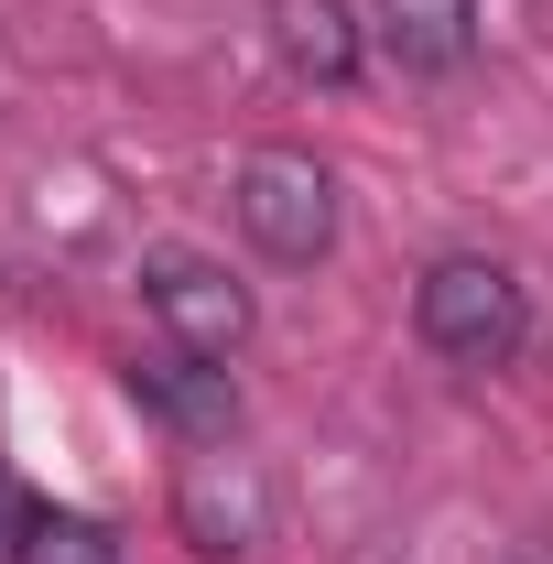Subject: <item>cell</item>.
<instances>
[{
    "instance_id": "52a82bcc",
    "label": "cell",
    "mask_w": 553,
    "mask_h": 564,
    "mask_svg": "<svg viewBox=\"0 0 553 564\" xmlns=\"http://www.w3.org/2000/svg\"><path fill=\"white\" fill-rule=\"evenodd\" d=\"M272 44H282L293 76L347 87V76H358V11H347V0H272Z\"/></svg>"
},
{
    "instance_id": "3957f363",
    "label": "cell",
    "mask_w": 553,
    "mask_h": 564,
    "mask_svg": "<svg viewBox=\"0 0 553 564\" xmlns=\"http://www.w3.org/2000/svg\"><path fill=\"white\" fill-rule=\"evenodd\" d=\"M141 304H152L163 348L217 358V369L250 348V326H261L250 282H228V261H207V250H152V261H141Z\"/></svg>"
},
{
    "instance_id": "277c9868",
    "label": "cell",
    "mask_w": 553,
    "mask_h": 564,
    "mask_svg": "<svg viewBox=\"0 0 553 564\" xmlns=\"http://www.w3.org/2000/svg\"><path fill=\"white\" fill-rule=\"evenodd\" d=\"M174 532H185L207 564L261 554V543H272V478H261V456H239V445H196V456L174 467Z\"/></svg>"
},
{
    "instance_id": "ba28073f",
    "label": "cell",
    "mask_w": 553,
    "mask_h": 564,
    "mask_svg": "<svg viewBox=\"0 0 553 564\" xmlns=\"http://www.w3.org/2000/svg\"><path fill=\"white\" fill-rule=\"evenodd\" d=\"M11 564H120V543H109V521H87V510H33L22 543H11Z\"/></svg>"
},
{
    "instance_id": "5b68a950",
    "label": "cell",
    "mask_w": 553,
    "mask_h": 564,
    "mask_svg": "<svg viewBox=\"0 0 553 564\" xmlns=\"http://www.w3.org/2000/svg\"><path fill=\"white\" fill-rule=\"evenodd\" d=\"M131 402L163 423V434H185V445H228V434H239V380H228L217 358H185V348L131 358Z\"/></svg>"
},
{
    "instance_id": "7a4b0ae2",
    "label": "cell",
    "mask_w": 553,
    "mask_h": 564,
    "mask_svg": "<svg viewBox=\"0 0 553 564\" xmlns=\"http://www.w3.org/2000/svg\"><path fill=\"white\" fill-rule=\"evenodd\" d=\"M228 207H239V228H250V250H261V261H282V272H315V261L337 250V174H326L315 152L261 141V152L239 163Z\"/></svg>"
},
{
    "instance_id": "8992f818",
    "label": "cell",
    "mask_w": 553,
    "mask_h": 564,
    "mask_svg": "<svg viewBox=\"0 0 553 564\" xmlns=\"http://www.w3.org/2000/svg\"><path fill=\"white\" fill-rule=\"evenodd\" d=\"M380 44L413 76H456L478 55V0H380Z\"/></svg>"
},
{
    "instance_id": "9c48e42d",
    "label": "cell",
    "mask_w": 553,
    "mask_h": 564,
    "mask_svg": "<svg viewBox=\"0 0 553 564\" xmlns=\"http://www.w3.org/2000/svg\"><path fill=\"white\" fill-rule=\"evenodd\" d=\"M22 521H33V510H22V489H11V478H0V554L22 543Z\"/></svg>"
},
{
    "instance_id": "6da1fadb",
    "label": "cell",
    "mask_w": 553,
    "mask_h": 564,
    "mask_svg": "<svg viewBox=\"0 0 553 564\" xmlns=\"http://www.w3.org/2000/svg\"><path fill=\"white\" fill-rule=\"evenodd\" d=\"M413 326H423V348L445 358V369H510L521 337H532V304H521V282L499 272V261L445 250L413 282Z\"/></svg>"
}]
</instances>
